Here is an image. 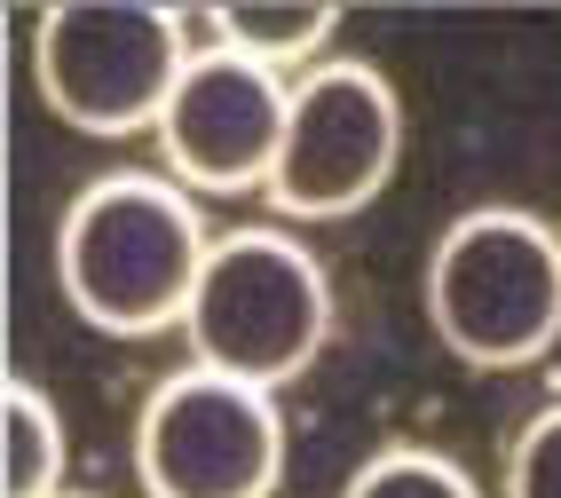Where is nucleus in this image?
I'll return each instance as SVG.
<instances>
[{"label": "nucleus", "mask_w": 561, "mask_h": 498, "mask_svg": "<svg viewBox=\"0 0 561 498\" xmlns=\"http://www.w3.org/2000/svg\"><path fill=\"white\" fill-rule=\"evenodd\" d=\"M427 325L474 372H522L561 340V229L530 206H467L427 246Z\"/></svg>", "instance_id": "obj_2"}, {"label": "nucleus", "mask_w": 561, "mask_h": 498, "mask_svg": "<svg viewBox=\"0 0 561 498\" xmlns=\"http://www.w3.org/2000/svg\"><path fill=\"white\" fill-rule=\"evenodd\" d=\"M499 498H561V404H546L538 419H522Z\"/></svg>", "instance_id": "obj_11"}, {"label": "nucleus", "mask_w": 561, "mask_h": 498, "mask_svg": "<svg viewBox=\"0 0 561 498\" xmlns=\"http://www.w3.org/2000/svg\"><path fill=\"white\" fill-rule=\"evenodd\" d=\"M285 111H293V80L270 64H253L238 48H221L198 32V56L182 71V88L159 120V167L191 190V199H270L277 174V143H285Z\"/></svg>", "instance_id": "obj_7"}, {"label": "nucleus", "mask_w": 561, "mask_h": 498, "mask_svg": "<svg viewBox=\"0 0 561 498\" xmlns=\"http://www.w3.org/2000/svg\"><path fill=\"white\" fill-rule=\"evenodd\" d=\"M191 56L198 16L151 0H64L32 16V88L71 135L95 143L159 135Z\"/></svg>", "instance_id": "obj_3"}, {"label": "nucleus", "mask_w": 561, "mask_h": 498, "mask_svg": "<svg viewBox=\"0 0 561 498\" xmlns=\"http://www.w3.org/2000/svg\"><path fill=\"white\" fill-rule=\"evenodd\" d=\"M135 475L151 498H270L285 475V411L253 380L182 364L135 419Z\"/></svg>", "instance_id": "obj_6"}, {"label": "nucleus", "mask_w": 561, "mask_h": 498, "mask_svg": "<svg viewBox=\"0 0 561 498\" xmlns=\"http://www.w3.org/2000/svg\"><path fill=\"white\" fill-rule=\"evenodd\" d=\"M198 32L221 41V48H238V56H253V64H270V71H285V80H301V71L332 64L341 16L332 9H214V16H198Z\"/></svg>", "instance_id": "obj_9"}, {"label": "nucleus", "mask_w": 561, "mask_h": 498, "mask_svg": "<svg viewBox=\"0 0 561 498\" xmlns=\"http://www.w3.org/2000/svg\"><path fill=\"white\" fill-rule=\"evenodd\" d=\"M396 159H403L396 80L364 56H332L293 80L270 206L285 222H348L396 182Z\"/></svg>", "instance_id": "obj_5"}, {"label": "nucleus", "mask_w": 561, "mask_h": 498, "mask_svg": "<svg viewBox=\"0 0 561 498\" xmlns=\"http://www.w3.org/2000/svg\"><path fill=\"white\" fill-rule=\"evenodd\" d=\"M341 498H482V483L435 443H388L348 475Z\"/></svg>", "instance_id": "obj_10"}, {"label": "nucleus", "mask_w": 561, "mask_h": 498, "mask_svg": "<svg viewBox=\"0 0 561 498\" xmlns=\"http://www.w3.org/2000/svg\"><path fill=\"white\" fill-rule=\"evenodd\" d=\"M206 253H214V229L167 167L95 174L56 222V285L71 317L111 340L182 332Z\"/></svg>", "instance_id": "obj_1"}, {"label": "nucleus", "mask_w": 561, "mask_h": 498, "mask_svg": "<svg viewBox=\"0 0 561 498\" xmlns=\"http://www.w3.org/2000/svg\"><path fill=\"white\" fill-rule=\"evenodd\" d=\"M64 498H88V490H64Z\"/></svg>", "instance_id": "obj_12"}, {"label": "nucleus", "mask_w": 561, "mask_h": 498, "mask_svg": "<svg viewBox=\"0 0 561 498\" xmlns=\"http://www.w3.org/2000/svg\"><path fill=\"white\" fill-rule=\"evenodd\" d=\"M0 459H9V498H64L71 490V428L48 388L16 372L0 404Z\"/></svg>", "instance_id": "obj_8"}, {"label": "nucleus", "mask_w": 561, "mask_h": 498, "mask_svg": "<svg viewBox=\"0 0 561 498\" xmlns=\"http://www.w3.org/2000/svg\"><path fill=\"white\" fill-rule=\"evenodd\" d=\"M191 364L253 380V388H285L301 380L324 340H332V278L324 261L293 238L285 222H253V229H221L206 253V278L191 293Z\"/></svg>", "instance_id": "obj_4"}]
</instances>
